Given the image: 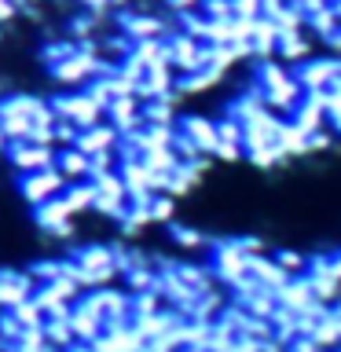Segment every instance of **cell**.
I'll return each instance as SVG.
<instances>
[{"instance_id": "20", "label": "cell", "mask_w": 341, "mask_h": 352, "mask_svg": "<svg viewBox=\"0 0 341 352\" xmlns=\"http://www.w3.org/2000/svg\"><path fill=\"white\" fill-rule=\"evenodd\" d=\"M96 213H103L110 220H121L125 217V198H110V195H96V202H92Z\"/></svg>"}, {"instance_id": "18", "label": "cell", "mask_w": 341, "mask_h": 352, "mask_svg": "<svg viewBox=\"0 0 341 352\" xmlns=\"http://www.w3.org/2000/svg\"><path fill=\"white\" fill-rule=\"evenodd\" d=\"M275 264H279V268L290 275H305L308 272V257H301V253H294V250H283V253H275Z\"/></svg>"}, {"instance_id": "6", "label": "cell", "mask_w": 341, "mask_h": 352, "mask_svg": "<svg viewBox=\"0 0 341 352\" xmlns=\"http://www.w3.org/2000/svg\"><path fill=\"white\" fill-rule=\"evenodd\" d=\"M176 132L191 140L195 147L206 154V158H209V154H213V147H217V121H209V118L187 114V118H180V125H176Z\"/></svg>"}, {"instance_id": "10", "label": "cell", "mask_w": 341, "mask_h": 352, "mask_svg": "<svg viewBox=\"0 0 341 352\" xmlns=\"http://www.w3.org/2000/svg\"><path fill=\"white\" fill-rule=\"evenodd\" d=\"M33 220H37L41 228H59V224H66V220H74V213H70V206L63 202V195H52V198H44V202H37V213H33Z\"/></svg>"}, {"instance_id": "14", "label": "cell", "mask_w": 341, "mask_h": 352, "mask_svg": "<svg viewBox=\"0 0 341 352\" xmlns=\"http://www.w3.org/2000/svg\"><path fill=\"white\" fill-rule=\"evenodd\" d=\"M147 209H151V224H169L173 213H176V198L165 195V191H158V195H151Z\"/></svg>"}, {"instance_id": "21", "label": "cell", "mask_w": 341, "mask_h": 352, "mask_svg": "<svg viewBox=\"0 0 341 352\" xmlns=\"http://www.w3.org/2000/svg\"><path fill=\"white\" fill-rule=\"evenodd\" d=\"M30 275H33V283H52L63 275V261H37V264H30Z\"/></svg>"}, {"instance_id": "15", "label": "cell", "mask_w": 341, "mask_h": 352, "mask_svg": "<svg viewBox=\"0 0 341 352\" xmlns=\"http://www.w3.org/2000/svg\"><path fill=\"white\" fill-rule=\"evenodd\" d=\"M169 235H173L176 246H184V250H202V246H209V239L202 235V231L184 228V224H173V228H169Z\"/></svg>"}, {"instance_id": "27", "label": "cell", "mask_w": 341, "mask_h": 352, "mask_svg": "<svg viewBox=\"0 0 341 352\" xmlns=\"http://www.w3.org/2000/svg\"><path fill=\"white\" fill-rule=\"evenodd\" d=\"M81 8H85V11H107L110 0H81Z\"/></svg>"}, {"instance_id": "13", "label": "cell", "mask_w": 341, "mask_h": 352, "mask_svg": "<svg viewBox=\"0 0 341 352\" xmlns=\"http://www.w3.org/2000/svg\"><path fill=\"white\" fill-rule=\"evenodd\" d=\"M140 162L147 165L151 173H173L176 165H180V158H176V151H173V143L169 147H147L140 154Z\"/></svg>"}, {"instance_id": "8", "label": "cell", "mask_w": 341, "mask_h": 352, "mask_svg": "<svg viewBox=\"0 0 341 352\" xmlns=\"http://www.w3.org/2000/svg\"><path fill=\"white\" fill-rule=\"evenodd\" d=\"M114 143H118V129L110 125V121H99V125H88V129L77 132L74 147H77V151H85V154H96V151L114 147Z\"/></svg>"}, {"instance_id": "3", "label": "cell", "mask_w": 341, "mask_h": 352, "mask_svg": "<svg viewBox=\"0 0 341 352\" xmlns=\"http://www.w3.org/2000/svg\"><path fill=\"white\" fill-rule=\"evenodd\" d=\"M63 187H66V176L52 165V169H41V173H22L19 191H22V198H26L30 206H37V202H44V198H52V195H63Z\"/></svg>"}, {"instance_id": "26", "label": "cell", "mask_w": 341, "mask_h": 352, "mask_svg": "<svg viewBox=\"0 0 341 352\" xmlns=\"http://www.w3.org/2000/svg\"><path fill=\"white\" fill-rule=\"evenodd\" d=\"M15 15H19V4H15V0H0V22H11Z\"/></svg>"}, {"instance_id": "1", "label": "cell", "mask_w": 341, "mask_h": 352, "mask_svg": "<svg viewBox=\"0 0 341 352\" xmlns=\"http://www.w3.org/2000/svg\"><path fill=\"white\" fill-rule=\"evenodd\" d=\"M55 143H30V140H11L8 147V162L11 169L19 173H41V169H52L55 165Z\"/></svg>"}, {"instance_id": "24", "label": "cell", "mask_w": 341, "mask_h": 352, "mask_svg": "<svg viewBox=\"0 0 341 352\" xmlns=\"http://www.w3.org/2000/svg\"><path fill=\"white\" fill-rule=\"evenodd\" d=\"M19 334H22V323L4 308V316H0V345H11Z\"/></svg>"}, {"instance_id": "12", "label": "cell", "mask_w": 341, "mask_h": 352, "mask_svg": "<svg viewBox=\"0 0 341 352\" xmlns=\"http://www.w3.org/2000/svg\"><path fill=\"white\" fill-rule=\"evenodd\" d=\"M63 202L70 206V213H81V209H92L96 202V187L92 180H74L63 187Z\"/></svg>"}, {"instance_id": "5", "label": "cell", "mask_w": 341, "mask_h": 352, "mask_svg": "<svg viewBox=\"0 0 341 352\" xmlns=\"http://www.w3.org/2000/svg\"><path fill=\"white\" fill-rule=\"evenodd\" d=\"M74 261L81 264L85 272H92L96 279H99V286H107L110 279H114V250L110 246H81L74 253Z\"/></svg>"}, {"instance_id": "9", "label": "cell", "mask_w": 341, "mask_h": 352, "mask_svg": "<svg viewBox=\"0 0 341 352\" xmlns=\"http://www.w3.org/2000/svg\"><path fill=\"white\" fill-rule=\"evenodd\" d=\"M55 169L66 176V184L88 180V154L77 151V147H63L59 154H55Z\"/></svg>"}, {"instance_id": "17", "label": "cell", "mask_w": 341, "mask_h": 352, "mask_svg": "<svg viewBox=\"0 0 341 352\" xmlns=\"http://www.w3.org/2000/svg\"><path fill=\"white\" fill-rule=\"evenodd\" d=\"M8 312L15 316L22 327H37V323H44V312L37 308V301H33V297H26V301H19L15 308H8Z\"/></svg>"}, {"instance_id": "22", "label": "cell", "mask_w": 341, "mask_h": 352, "mask_svg": "<svg viewBox=\"0 0 341 352\" xmlns=\"http://www.w3.org/2000/svg\"><path fill=\"white\" fill-rule=\"evenodd\" d=\"M217 140L220 143H242V121H235V118H220L217 121Z\"/></svg>"}, {"instance_id": "4", "label": "cell", "mask_w": 341, "mask_h": 352, "mask_svg": "<svg viewBox=\"0 0 341 352\" xmlns=\"http://www.w3.org/2000/svg\"><path fill=\"white\" fill-rule=\"evenodd\" d=\"M107 121L118 129V136H129V132L143 129V114H140V99L136 96H118L107 103Z\"/></svg>"}, {"instance_id": "2", "label": "cell", "mask_w": 341, "mask_h": 352, "mask_svg": "<svg viewBox=\"0 0 341 352\" xmlns=\"http://www.w3.org/2000/svg\"><path fill=\"white\" fill-rule=\"evenodd\" d=\"M48 110L55 118H66V121H74L77 129H88V125H99L103 121V107L92 103L88 99V92H77V96H55Z\"/></svg>"}, {"instance_id": "19", "label": "cell", "mask_w": 341, "mask_h": 352, "mask_svg": "<svg viewBox=\"0 0 341 352\" xmlns=\"http://www.w3.org/2000/svg\"><path fill=\"white\" fill-rule=\"evenodd\" d=\"M110 169H118V154H114V147L88 154V176H99V173H110Z\"/></svg>"}, {"instance_id": "25", "label": "cell", "mask_w": 341, "mask_h": 352, "mask_svg": "<svg viewBox=\"0 0 341 352\" xmlns=\"http://www.w3.org/2000/svg\"><path fill=\"white\" fill-rule=\"evenodd\" d=\"M169 15H187V11H198V0H162Z\"/></svg>"}, {"instance_id": "23", "label": "cell", "mask_w": 341, "mask_h": 352, "mask_svg": "<svg viewBox=\"0 0 341 352\" xmlns=\"http://www.w3.org/2000/svg\"><path fill=\"white\" fill-rule=\"evenodd\" d=\"M77 129L74 121H66V118H55V129H52V140L59 143V147H74V140H77Z\"/></svg>"}, {"instance_id": "7", "label": "cell", "mask_w": 341, "mask_h": 352, "mask_svg": "<svg viewBox=\"0 0 341 352\" xmlns=\"http://www.w3.org/2000/svg\"><path fill=\"white\" fill-rule=\"evenodd\" d=\"M70 330H74V341H88V345H92V341L103 334V319L77 297L74 308H70Z\"/></svg>"}, {"instance_id": "16", "label": "cell", "mask_w": 341, "mask_h": 352, "mask_svg": "<svg viewBox=\"0 0 341 352\" xmlns=\"http://www.w3.org/2000/svg\"><path fill=\"white\" fill-rule=\"evenodd\" d=\"M8 110H15V114H22V118H30L33 121V114L44 107V99H37V96H8V99H0Z\"/></svg>"}, {"instance_id": "11", "label": "cell", "mask_w": 341, "mask_h": 352, "mask_svg": "<svg viewBox=\"0 0 341 352\" xmlns=\"http://www.w3.org/2000/svg\"><path fill=\"white\" fill-rule=\"evenodd\" d=\"M44 345H48L52 352H63L74 345V330H70V319H55V316H44Z\"/></svg>"}]
</instances>
